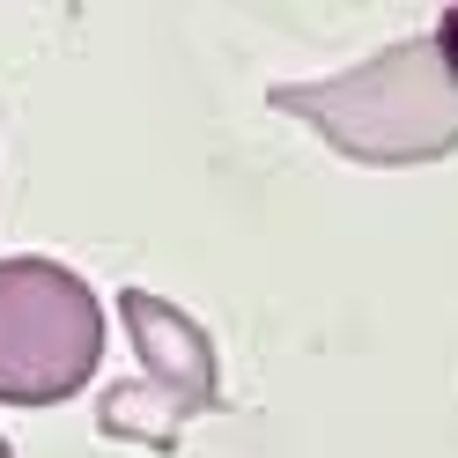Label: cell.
Here are the masks:
<instances>
[{
  "label": "cell",
  "instance_id": "obj_1",
  "mask_svg": "<svg viewBox=\"0 0 458 458\" xmlns=\"http://www.w3.org/2000/svg\"><path fill=\"white\" fill-rule=\"evenodd\" d=\"M267 104L362 170L444 163L458 156V38L451 30L392 38L385 52H369L340 74L274 81Z\"/></svg>",
  "mask_w": 458,
  "mask_h": 458
},
{
  "label": "cell",
  "instance_id": "obj_3",
  "mask_svg": "<svg viewBox=\"0 0 458 458\" xmlns=\"http://www.w3.org/2000/svg\"><path fill=\"white\" fill-rule=\"evenodd\" d=\"M119 326L133 340L140 377L111 385L97 399V437L104 444H148V451H178L185 421L222 407V355L215 333L192 310L163 303L156 289H119Z\"/></svg>",
  "mask_w": 458,
  "mask_h": 458
},
{
  "label": "cell",
  "instance_id": "obj_4",
  "mask_svg": "<svg viewBox=\"0 0 458 458\" xmlns=\"http://www.w3.org/2000/svg\"><path fill=\"white\" fill-rule=\"evenodd\" d=\"M0 458H15V444H8V437H0Z\"/></svg>",
  "mask_w": 458,
  "mask_h": 458
},
{
  "label": "cell",
  "instance_id": "obj_2",
  "mask_svg": "<svg viewBox=\"0 0 458 458\" xmlns=\"http://www.w3.org/2000/svg\"><path fill=\"white\" fill-rule=\"evenodd\" d=\"M104 296L45 251L0 259V407H60L104 362Z\"/></svg>",
  "mask_w": 458,
  "mask_h": 458
}]
</instances>
